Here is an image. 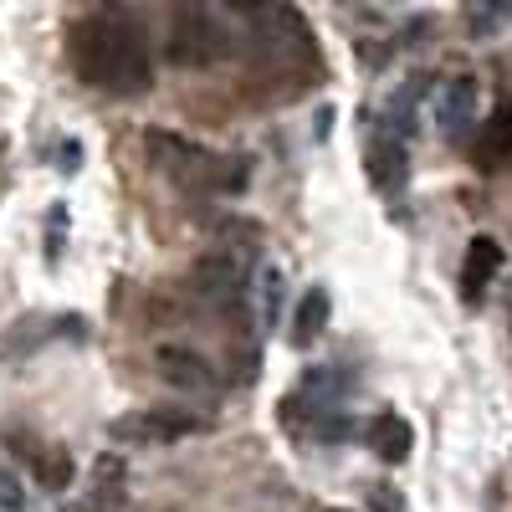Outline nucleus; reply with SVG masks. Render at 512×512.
I'll use <instances>...</instances> for the list:
<instances>
[{"label":"nucleus","instance_id":"nucleus-1","mask_svg":"<svg viewBox=\"0 0 512 512\" xmlns=\"http://www.w3.org/2000/svg\"><path fill=\"white\" fill-rule=\"evenodd\" d=\"M72 67L88 88L108 98H144L154 88V52L139 16H128L118 6H93L82 11L72 36H67Z\"/></svg>","mask_w":512,"mask_h":512},{"label":"nucleus","instance_id":"nucleus-2","mask_svg":"<svg viewBox=\"0 0 512 512\" xmlns=\"http://www.w3.org/2000/svg\"><path fill=\"white\" fill-rule=\"evenodd\" d=\"M144 149H149L159 175L175 180L180 190H200V195H241L246 190V159L241 154H216L185 134H164V128H149Z\"/></svg>","mask_w":512,"mask_h":512},{"label":"nucleus","instance_id":"nucleus-3","mask_svg":"<svg viewBox=\"0 0 512 512\" xmlns=\"http://www.w3.org/2000/svg\"><path fill=\"white\" fill-rule=\"evenodd\" d=\"M241 52V26H236V6H175L169 11V36H164V57L185 67V72H205L216 62H231Z\"/></svg>","mask_w":512,"mask_h":512},{"label":"nucleus","instance_id":"nucleus-4","mask_svg":"<svg viewBox=\"0 0 512 512\" xmlns=\"http://www.w3.org/2000/svg\"><path fill=\"white\" fill-rule=\"evenodd\" d=\"M210 431L205 415H185V410H134V415H118L108 425V436L118 446H169V441H185Z\"/></svg>","mask_w":512,"mask_h":512},{"label":"nucleus","instance_id":"nucleus-5","mask_svg":"<svg viewBox=\"0 0 512 512\" xmlns=\"http://www.w3.org/2000/svg\"><path fill=\"white\" fill-rule=\"evenodd\" d=\"M246 267L236 262V256L216 251V256H205V262L195 267V292H200V303L216 313V318H231V323H246Z\"/></svg>","mask_w":512,"mask_h":512},{"label":"nucleus","instance_id":"nucleus-6","mask_svg":"<svg viewBox=\"0 0 512 512\" xmlns=\"http://www.w3.org/2000/svg\"><path fill=\"white\" fill-rule=\"evenodd\" d=\"M159 379L169 384V390H185V395H210L221 390V369L210 364L205 354L195 349H159Z\"/></svg>","mask_w":512,"mask_h":512},{"label":"nucleus","instance_id":"nucleus-7","mask_svg":"<svg viewBox=\"0 0 512 512\" xmlns=\"http://www.w3.org/2000/svg\"><path fill=\"white\" fill-rule=\"evenodd\" d=\"M477 103H482V88H477V77H451L436 88V128L446 139H461L466 128L477 123Z\"/></svg>","mask_w":512,"mask_h":512},{"label":"nucleus","instance_id":"nucleus-8","mask_svg":"<svg viewBox=\"0 0 512 512\" xmlns=\"http://www.w3.org/2000/svg\"><path fill=\"white\" fill-rule=\"evenodd\" d=\"M364 169H369V180L384 190V195H400L405 180H410V159H405V144L395 134H379L364 154Z\"/></svg>","mask_w":512,"mask_h":512},{"label":"nucleus","instance_id":"nucleus-9","mask_svg":"<svg viewBox=\"0 0 512 512\" xmlns=\"http://www.w3.org/2000/svg\"><path fill=\"white\" fill-rule=\"evenodd\" d=\"M497 272H502V246L492 236H477L466 246V262H461V297L466 303H482Z\"/></svg>","mask_w":512,"mask_h":512},{"label":"nucleus","instance_id":"nucleus-10","mask_svg":"<svg viewBox=\"0 0 512 512\" xmlns=\"http://www.w3.org/2000/svg\"><path fill=\"white\" fill-rule=\"evenodd\" d=\"M328 313H333V297H328V287H308L303 297H297V308H292V328H287L292 349H308V344H318L323 328H328Z\"/></svg>","mask_w":512,"mask_h":512},{"label":"nucleus","instance_id":"nucleus-11","mask_svg":"<svg viewBox=\"0 0 512 512\" xmlns=\"http://www.w3.org/2000/svg\"><path fill=\"white\" fill-rule=\"evenodd\" d=\"M369 451L379 456V461H405L410 456V446H415V431H410V420L405 415H395V410H384V415H374L369 420Z\"/></svg>","mask_w":512,"mask_h":512},{"label":"nucleus","instance_id":"nucleus-12","mask_svg":"<svg viewBox=\"0 0 512 512\" xmlns=\"http://www.w3.org/2000/svg\"><path fill=\"white\" fill-rule=\"evenodd\" d=\"M98 482H93V497H88V507L93 512H123V497H128V466L108 451V456H98Z\"/></svg>","mask_w":512,"mask_h":512},{"label":"nucleus","instance_id":"nucleus-13","mask_svg":"<svg viewBox=\"0 0 512 512\" xmlns=\"http://www.w3.org/2000/svg\"><path fill=\"white\" fill-rule=\"evenodd\" d=\"M31 466H36V482L47 487V492H67L72 477H77V461L67 446H52V441H41L31 446Z\"/></svg>","mask_w":512,"mask_h":512},{"label":"nucleus","instance_id":"nucleus-14","mask_svg":"<svg viewBox=\"0 0 512 512\" xmlns=\"http://www.w3.org/2000/svg\"><path fill=\"white\" fill-rule=\"evenodd\" d=\"M512 159V103H502L487 123H482V139H477V164H502Z\"/></svg>","mask_w":512,"mask_h":512},{"label":"nucleus","instance_id":"nucleus-15","mask_svg":"<svg viewBox=\"0 0 512 512\" xmlns=\"http://www.w3.org/2000/svg\"><path fill=\"white\" fill-rule=\"evenodd\" d=\"M466 26H472V36H497L502 26H512V6H466Z\"/></svg>","mask_w":512,"mask_h":512},{"label":"nucleus","instance_id":"nucleus-16","mask_svg":"<svg viewBox=\"0 0 512 512\" xmlns=\"http://www.w3.org/2000/svg\"><path fill=\"white\" fill-rule=\"evenodd\" d=\"M256 287H262V318H267V323H277V303H282V272H277V267H262V282H256Z\"/></svg>","mask_w":512,"mask_h":512},{"label":"nucleus","instance_id":"nucleus-17","mask_svg":"<svg viewBox=\"0 0 512 512\" xmlns=\"http://www.w3.org/2000/svg\"><path fill=\"white\" fill-rule=\"evenodd\" d=\"M26 507V492L16 482V472H0V512H21Z\"/></svg>","mask_w":512,"mask_h":512},{"label":"nucleus","instance_id":"nucleus-18","mask_svg":"<svg viewBox=\"0 0 512 512\" xmlns=\"http://www.w3.org/2000/svg\"><path fill=\"white\" fill-rule=\"evenodd\" d=\"M369 512H405V497L395 487H369Z\"/></svg>","mask_w":512,"mask_h":512},{"label":"nucleus","instance_id":"nucleus-19","mask_svg":"<svg viewBox=\"0 0 512 512\" xmlns=\"http://www.w3.org/2000/svg\"><path fill=\"white\" fill-rule=\"evenodd\" d=\"M62 169H77V144H62Z\"/></svg>","mask_w":512,"mask_h":512}]
</instances>
